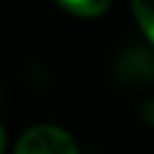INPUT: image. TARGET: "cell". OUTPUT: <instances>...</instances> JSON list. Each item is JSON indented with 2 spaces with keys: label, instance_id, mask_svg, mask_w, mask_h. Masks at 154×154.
I'll use <instances>...</instances> for the list:
<instances>
[{
  "label": "cell",
  "instance_id": "3957f363",
  "mask_svg": "<svg viewBox=\"0 0 154 154\" xmlns=\"http://www.w3.org/2000/svg\"><path fill=\"white\" fill-rule=\"evenodd\" d=\"M131 9L145 36L154 43V0H131Z\"/></svg>",
  "mask_w": 154,
  "mask_h": 154
},
{
  "label": "cell",
  "instance_id": "7a4b0ae2",
  "mask_svg": "<svg viewBox=\"0 0 154 154\" xmlns=\"http://www.w3.org/2000/svg\"><path fill=\"white\" fill-rule=\"evenodd\" d=\"M54 2L82 18H95V16L104 14L111 5V0H54Z\"/></svg>",
  "mask_w": 154,
  "mask_h": 154
},
{
  "label": "cell",
  "instance_id": "5b68a950",
  "mask_svg": "<svg viewBox=\"0 0 154 154\" xmlns=\"http://www.w3.org/2000/svg\"><path fill=\"white\" fill-rule=\"evenodd\" d=\"M5 152V131H2V127H0V154Z\"/></svg>",
  "mask_w": 154,
  "mask_h": 154
},
{
  "label": "cell",
  "instance_id": "6da1fadb",
  "mask_svg": "<svg viewBox=\"0 0 154 154\" xmlns=\"http://www.w3.org/2000/svg\"><path fill=\"white\" fill-rule=\"evenodd\" d=\"M14 154H79L70 134L54 125H36L20 136Z\"/></svg>",
  "mask_w": 154,
  "mask_h": 154
},
{
  "label": "cell",
  "instance_id": "277c9868",
  "mask_svg": "<svg viewBox=\"0 0 154 154\" xmlns=\"http://www.w3.org/2000/svg\"><path fill=\"white\" fill-rule=\"evenodd\" d=\"M140 113H143V118L154 127V100H145L143 106H140Z\"/></svg>",
  "mask_w": 154,
  "mask_h": 154
}]
</instances>
